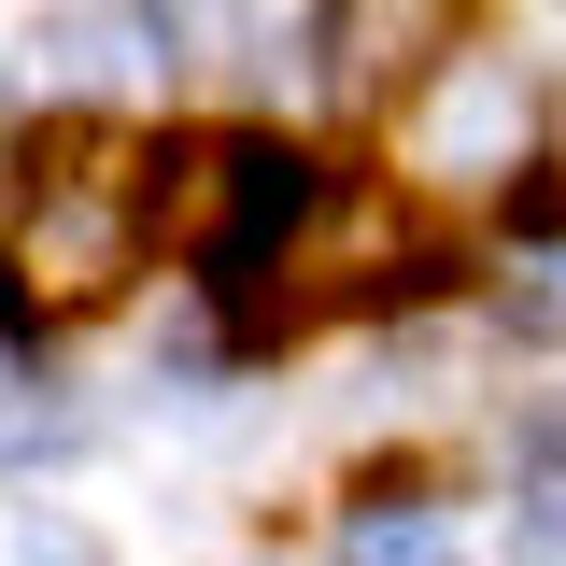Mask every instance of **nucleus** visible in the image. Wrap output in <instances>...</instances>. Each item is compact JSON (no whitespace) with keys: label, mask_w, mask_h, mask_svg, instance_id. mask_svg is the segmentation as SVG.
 Returning <instances> with one entry per match:
<instances>
[{"label":"nucleus","mask_w":566,"mask_h":566,"mask_svg":"<svg viewBox=\"0 0 566 566\" xmlns=\"http://www.w3.org/2000/svg\"><path fill=\"white\" fill-rule=\"evenodd\" d=\"M156 185H142V156H114V142H71V156H43L29 185H14V255H29V283H57V297H99V283L142 270V227H156Z\"/></svg>","instance_id":"f257e3e1"},{"label":"nucleus","mask_w":566,"mask_h":566,"mask_svg":"<svg viewBox=\"0 0 566 566\" xmlns=\"http://www.w3.org/2000/svg\"><path fill=\"white\" fill-rule=\"evenodd\" d=\"M0 566H99V538H85L71 510H14V538H0Z\"/></svg>","instance_id":"0eeeda50"},{"label":"nucleus","mask_w":566,"mask_h":566,"mask_svg":"<svg viewBox=\"0 0 566 566\" xmlns=\"http://www.w3.org/2000/svg\"><path fill=\"white\" fill-rule=\"evenodd\" d=\"M29 43H57L71 85H142V71L170 57L156 0H57V14H29Z\"/></svg>","instance_id":"39448f33"},{"label":"nucleus","mask_w":566,"mask_h":566,"mask_svg":"<svg viewBox=\"0 0 566 566\" xmlns=\"http://www.w3.org/2000/svg\"><path fill=\"white\" fill-rule=\"evenodd\" d=\"M524 142H538V85L510 57H453V71H424L411 85V114H397V156H411L424 185H510L524 170Z\"/></svg>","instance_id":"f03ea898"},{"label":"nucleus","mask_w":566,"mask_h":566,"mask_svg":"<svg viewBox=\"0 0 566 566\" xmlns=\"http://www.w3.org/2000/svg\"><path fill=\"white\" fill-rule=\"evenodd\" d=\"M453 29H468V0H326L312 14V71L340 99H397L424 71H453Z\"/></svg>","instance_id":"7ed1b4c3"},{"label":"nucleus","mask_w":566,"mask_h":566,"mask_svg":"<svg viewBox=\"0 0 566 566\" xmlns=\"http://www.w3.org/2000/svg\"><path fill=\"white\" fill-rule=\"evenodd\" d=\"M340 566H468V553H453V524H439V510H411V495H368V510L340 524Z\"/></svg>","instance_id":"423d86ee"},{"label":"nucleus","mask_w":566,"mask_h":566,"mask_svg":"<svg viewBox=\"0 0 566 566\" xmlns=\"http://www.w3.org/2000/svg\"><path fill=\"white\" fill-rule=\"evenodd\" d=\"M297 199H312V170H297L283 142H212L199 156V212H185V255H199V270H255L283 227H297Z\"/></svg>","instance_id":"20e7f679"}]
</instances>
